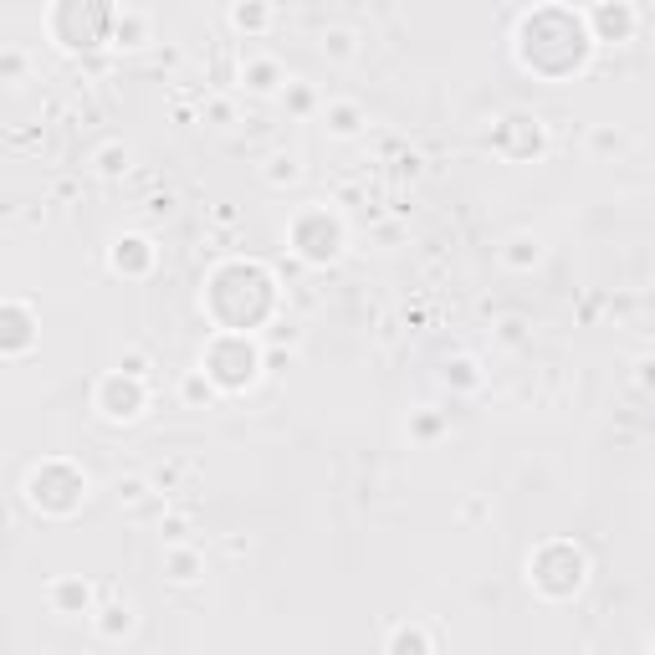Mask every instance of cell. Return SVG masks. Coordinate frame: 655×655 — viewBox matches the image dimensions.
Here are the masks:
<instances>
[{"mask_svg":"<svg viewBox=\"0 0 655 655\" xmlns=\"http://www.w3.org/2000/svg\"><path fill=\"white\" fill-rule=\"evenodd\" d=\"M594 47V36L584 26L579 11H563V6H538L517 21V62L538 72V77H569L584 67Z\"/></svg>","mask_w":655,"mask_h":655,"instance_id":"cell-1","label":"cell"},{"mask_svg":"<svg viewBox=\"0 0 655 655\" xmlns=\"http://www.w3.org/2000/svg\"><path fill=\"white\" fill-rule=\"evenodd\" d=\"M528 579H533V589L543 599H574L584 589V579H589V558L569 538H553L528 558Z\"/></svg>","mask_w":655,"mask_h":655,"instance_id":"cell-2","label":"cell"},{"mask_svg":"<svg viewBox=\"0 0 655 655\" xmlns=\"http://www.w3.org/2000/svg\"><path fill=\"white\" fill-rule=\"evenodd\" d=\"M200 374H205L215 389L236 395V389H246V384L261 374V354H256V343H251L246 333H215L210 348H205V359H200Z\"/></svg>","mask_w":655,"mask_h":655,"instance_id":"cell-3","label":"cell"},{"mask_svg":"<svg viewBox=\"0 0 655 655\" xmlns=\"http://www.w3.org/2000/svg\"><path fill=\"white\" fill-rule=\"evenodd\" d=\"M26 502L47 517H67L87 502V476L72 466V461H41L31 476H26Z\"/></svg>","mask_w":655,"mask_h":655,"instance_id":"cell-4","label":"cell"},{"mask_svg":"<svg viewBox=\"0 0 655 655\" xmlns=\"http://www.w3.org/2000/svg\"><path fill=\"white\" fill-rule=\"evenodd\" d=\"M149 405V379H134V374H123V369H108L98 384H93V410L113 425H128V420H139Z\"/></svg>","mask_w":655,"mask_h":655,"instance_id":"cell-5","label":"cell"},{"mask_svg":"<svg viewBox=\"0 0 655 655\" xmlns=\"http://www.w3.org/2000/svg\"><path fill=\"white\" fill-rule=\"evenodd\" d=\"M47 31H52V41H62L67 52H87V47H98V41H108V31H113V11L108 6H57L52 16H47Z\"/></svg>","mask_w":655,"mask_h":655,"instance_id":"cell-6","label":"cell"},{"mask_svg":"<svg viewBox=\"0 0 655 655\" xmlns=\"http://www.w3.org/2000/svg\"><path fill=\"white\" fill-rule=\"evenodd\" d=\"M292 246L302 261H333L343 251V226H338V215L328 205H308V210H297V221H292Z\"/></svg>","mask_w":655,"mask_h":655,"instance_id":"cell-7","label":"cell"},{"mask_svg":"<svg viewBox=\"0 0 655 655\" xmlns=\"http://www.w3.org/2000/svg\"><path fill=\"white\" fill-rule=\"evenodd\" d=\"M584 26H589L594 41H630L640 31V6H630V0L594 6V11H584Z\"/></svg>","mask_w":655,"mask_h":655,"instance_id":"cell-8","label":"cell"},{"mask_svg":"<svg viewBox=\"0 0 655 655\" xmlns=\"http://www.w3.org/2000/svg\"><path fill=\"white\" fill-rule=\"evenodd\" d=\"M108 261H113V272H123V277H144V272L154 267V241L139 236V231H123V236L113 241Z\"/></svg>","mask_w":655,"mask_h":655,"instance_id":"cell-9","label":"cell"},{"mask_svg":"<svg viewBox=\"0 0 655 655\" xmlns=\"http://www.w3.org/2000/svg\"><path fill=\"white\" fill-rule=\"evenodd\" d=\"M0 318H6V338H0V348H6V359L26 354V348H31V338H36V318H31V308H26L21 297H11L6 308H0Z\"/></svg>","mask_w":655,"mask_h":655,"instance_id":"cell-10","label":"cell"},{"mask_svg":"<svg viewBox=\"0 0 655 655\" xmlns=\"http://www.w3.org/2000/svg\"><path fill=\"white\" fill-rule=\"evenodd\" d=\"M47 599H52L57 615H98V609H93V584H87V579H57L47 589Z\"/></svg>","mask_w":655,"mask_h":655,"instance_id":"cell-11","label":"cell"},{"mask_svg":"<svg viewBox=\"0 0 655 655\" xmlns=\"http://www.w3.org/2000/svg\"><path fill=\"white\" fill-rule=\"evenodd\" d=\"M200 574H205V558H200L195 543H169L164 548V579L169 584H195Z\"/></svg>","mask_w":655,"mask_h":655,"instance_id":"cell-12","label":"cell"},{"mask_svg":"<svg viewBox=\"0 0 655 655\" xmlns=\"http://www.w3.org/2000/svg\"><path fill=\"white\" fill-rule=\"evenodd\" d=\"M287 77H282V67L272 62V57H241V87H251V93H277Z\"/></svg>","mask_w":655,"mask_h":655,"instance_id":"cell-13","label":"cell"},{"mask_svg":"<svg viewBox=\"0 0 655 655\" xmlns=\"http://www.w3.org/2000/svg\"><path fill=\"white\" fill-rule=\"evenodd\" d=\"M108 41H118V47H144V41H149V16L134 11V6L113 11V31H108Z\"/></svg>","mask_w":655,"mask_h":655,"instance_id":"cell-14","label":"cell"},{"mask_svg":"<svg viewBox=\"0 0 655 655\" xmlns=\"http://www.w3.org/2000/svg\"><path fill=\"white\" fill-rule=\"evenodd\" d=\"M93 630H98L103 640H123L128 630H134V604H128V599H113V604H103L98 615H93Z\"/></svg>","mask_w":655,"mask_h":655,"instance_id":"cell-15","label":"cell"},{"mask_svg":"<svg viewBox=\"0 0 655 655\" xmlns=\"http://www.w3.org/2000/svg\"><path fill=\"white\" fill-rule=\"evenodd\" d=\"M323 128H328L333 139H354L359 128H364V108L338 98V103H328V108H323Z\"/></svg>","mask_w":655,"mask_h":655,"instance_id":"cell-16","label":"cell"},{"mask_svg":"<svg viewBox=\"0 0 655 655\" xmlns=\"http://www.w3.org/2000/svg\"><path fill=\"white\" fill-rule=\"evenodd\" d=\"M384 655H435V640L425 625H395L389 630V650Z\"/></svg>","mask_w":655,"mask_h":655,"instance_id":"cell-17","label":"cell"},{"mask_svg":"<svg viewBox=\"0 0 655 655\" xmlns=\"http://www.w3.org/2000/svg\"><path fill=\"white\" fill-rule=\"evenodd\" d=\"M226 21H231L236 31H246V36H261V31L272 26V6H231Z\"/></svg>","mask_w":655,"mask_h":655,"instance_id":"cell-18","label":"cell"},{"mask_svg":"<svg viewBox=\"0 0 655 655\" xmlns=\"http://www.w3.org/2000/svg\"><path fill=\"white\" fill-rule=\"evenodd\" d=\"M502 256H507V267H517V272H522V267H538V256H543V241L522 231V236H512V241H507V251H502Z\"/></svg>","mask_w":655,"mask_h":655,"instance_id":"cell-19","label":"cell"},{"mask_svg":"<svg viewBox=\"0 0 655 655\" xmlns=\"http://www.w3.org/2000/svg\"><path fill=\"white\" fill-rule=\"evenodd\" d=\"M128 159H134V154H128L123 144H103L93 154V169L103 174V180H118V174H128Z\"/></svg>","mask_w":655,"mask_h":655,"instance_id":"cell-20","label":"cell"},{"mask_svg":"<svg viewBox=\"0 0 655 655\" xmlns=\"http://www.w3.org/2000/svg\"><path fill=\"white\" fill-rule=\"evenodd\" d=\"M149 492H154V476H118V482H113V497H118L123 507L149 502Z\"/></svg>","mask_w":655,"mask_h":655,"instance_id":"cell-21","label":"cell"},{"mask_svg":"<svg viewBox=\"0 0 655 655\" xmlns=\"http://www.w3.org/2000/svg\"><path fill=\"white\" fill-rule=\"evenodd\" d=\"M297 180H302V159H297V154H277V159L267 164V185L282 190V185H297Z\"/></svg>","mask_w":655,"mask_h":655,"instance_id":"cell-22","label":"cell"},{"mask_svg":"<svg viewBox=\"0 0 655 655\" xmlns=\"http://www.w3.org/2000/svg\"><path fill=\"white\" fill-rule=\"evenodd\" d=\"M323 57H333V62L354 57V31H348V26H328L323 31Z\"/></svg>","mask_w":655,"mask_h":655,"instance_id":"cell-23","label":"cell"},{"mask_svg":"<svg viewBox=\"0 0 655 655\" xmlns=\"http://www.w3.org/2000/svg\"><path fill=\"white\" fill-rule=\"evenodd\" d=\"M180 400H190V405H210V400H215V384H210L200 369H190V374L180 379Z\"/></svg>","mask_w":655,"mask_h":655,"instance_id":"cell-24","label":"cell"},{"mask_svg":"<svg viewBox=\"0 0 655 655\" xmlns=\"http://www.w3.org/2000/svg\"><path fill=\"white\" fill-rule=\"evenodd\" d=\"M118 369L134 374V379H149V354H144V348H128V354L118 359Z\"/></svg>","mask_w":655,"mask_h":655,"instance_id":"cell-25","label":"cell"},{"mask_svg":"<svg viewBox=\"0 0 655 655\" xmlns=\"http://www.w3.org/2000/svg\"><path fill=\"white\" fill-rule=\"evenodd\" d=\"M169 543H190V517L185 512H174L169 522H164V548Z\"/></svg>","mask_w":655,"mask_h":655,"instance_id":"cell-26","label":"cell"},{"mask_svg":"<svg viewBox=\"0 0 655 655\" xmlns=\"http://www.w3.org/2000/svg\"><path fill=\"white\" fill-rule=\"evenodd\" d=\"M451 379H456V384H476V364H471V359L446 364V384H451Z\"/></svg>","mask_w":655,"mask_h":655,"instance_id":"cell-27","label":"cell"},{"mask_svg":"<svg viewBox=\"0 0 655 655\" xmlns=\"http://www.w3.org/2000/svg\"><path fill=\"white\" fill-rule=\"evenodd\" d=\"M594 149H620V134H615V128H599V134H594Z\"/></svg>","mask_w":655,"mask_h":655,"instance_id":"cell-28","label":"cell"},{"mask_svg":"<svg viewBox=\"0 0 655 655\" xmlns=\"http://www.w3.org/2000/svg\"><path fill=\"white\" fill-rule=\"evenodd\" d=\"M645 655H655V640H650V650H645Z\"/></svg>","mask_w":655,"mask_h":655,"instance_id":"cell-29","label":"cell"}]
</instances>
